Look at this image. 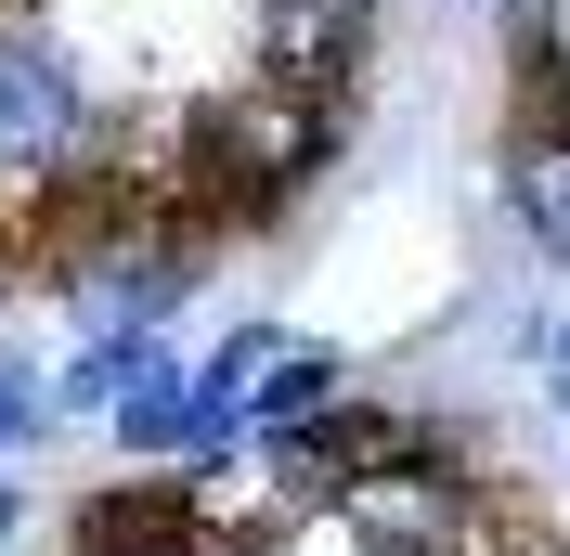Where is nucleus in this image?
Wrapping results in <instances>:
<instances>
[{"instance_id": "obj_9", "label": "nucleus", "mask_w": 570, "mask_h": 556, "mask_svg": "<svg viewBox=\"0 0 570 556\" xmlns=\"http://www.w3.org/2000/svg\"><path fill=\"white\" fill-rule=\"evenodd\" d=\"M532 376H544V401H558V415H570V311H558V324H544V337H532Z\"/></svg>"}, {"instance_id": "obj_7", "label": "nucleus", "mask_w": 570, "mask_h": 556, "mask_svg": "<svg viewBox=\"0 0 570 556\" xmlns=\"http://www.w3.org/2000/svg\"><path fill=\"white\" fill-rule=\"evenodd\" d=\"M324 401H351V363H337L324 337H285L273 363H259V388H247V427H259V440H285V427L324 415Z\"/></svg>"}, {"instance_id": "obj_8", "label": "nucleus", "mask_w": 570, "mask_h": 556, "mask_svg": "<svg viewBox=\"0 0 570 556\" xmlns=\"http://www.w3.org/2000/svg\"><path fill=\"white\" fill-rule=\"evenodd\" d=\"M39 415H52V388H27V363H0V453H27Z\"/></svg>"}, {"instance_id": "obj_2", "label": "nucleus", "mask_w": 570, "mask_h": 556, "mask_svg": "<svg viewBox=\"0 0 570 556\" xmlns=\"http://www.w3.org/2000/svg\"><path fill=\"white\" fill-rule=\"evenodd\" d=\"M0 195H52V208H105V105L52 27L0 13Z\"/></svg>"}, {"instance_id": "obj_11", "label": "nucleus", "mask_w": 570, "mask_h": 556, "mask_svg": "<svg viewBox=\"0 0 570 556\" xmlns=\"http://www.w3.org/2000/svg\"><path fill=\"white\" fill-rule=\"evenodd\" d=\"M13 518H27V492H13V479H0V544H13Z\"/></svg>"}, {"instance_id": "obj_3", "label": "nucleus", "mask_w": 570, "mask_h": 556, "mask_svg": "<svg viewBox=\"0 0 570 556\" xmlns=\"http://www.w3.org/2000/svg\"><path fill=\"white\" fill-rule=\"evenodd\" d=\"M324 518H337V544H351V556H493V544H505V492L480 479L441 427H428L415 453L363 466Z\"/></svg>"}, {"instance_id": "obj_6", "label": "nucleus", "mask_w": 570, "mask_h": 556, "mask_svg": "<svg viewBox=\"0 0 570 556\" xmlns=\"http://www.w3.org/2000/svg\"><path fill=\"white\" fill-rule=\"evenodd\" d=\"M505 220L570 272V117H532V130L505 142Z\"/></svg>"}, {"instance_id": "obj_12", "label": "nucleus", "mask_w": 570, "mask_h": 556, "mask_svg": "<svg viewBox=\"0 0 570 556\" xmlns=\"http://www.w3.org/2000/svg\"><path fill=\"white\" fill-rule=\"evenodd\" d=\"M142 556H220V544H195V530H181V544H142Z\"/></svg>"}, {"instance_id": "obj_4", "label": "nucleus", "mask_w": 570, "mask_h": 556, "mask_svg": "<svg viewBox=\"0 0 570 556\" xmlns=\"http://www.w3.org/2000/svg\"><path fill=\"white\" fill-rule=\"evenodd\" d=\"M78 324H169L195 298V234H181L156 195H105V208H78L66 259H52Z\"/></svg>"}, {"instance_id": "obj_13", "label": "nucleus", "mask_w": 570, "mask_h": 556, "mask_svg": "<svg viewBox=\"0 0 570 556\" xmlns=\"http://www.w3.org/2000/svg\"><path fill=\"white\" fill-rule=\"evenodd\" d=\"M544 556H570V544H544Z\"/></svg>"}, {"instance_id": "obj_1", "label": "nucleus", "mask_w": 570, "mask_h": 556, "mask_svg": "<svg viewBox=\"0 0 570 556\" xmlns=\"http://www.w3.org/2000/svg\"><path fill=\"white\" fill-rule=\"evenodd\" d=\"M337 91H298V78H234V91H208V105L181 117V156L156 169V208L169 195H195L208 220H273L298 181L337 156Z\"/></svg>"}, {"instance_id": "obj_10", "label": "nucleus", "mask_w": 570, "mask_h": 556, "mask_svg": "<svg viewBox=\"0 0 570 556\" xmlns=\"http://www.w3.org/2000/svg\"><path fill=\"white\" fill-rule=\"evenodd\" d=\"M234 556H298V518H273V530H247Z\"/></svg>"}, {"instance_id": "obj_5", "label": "nucleus", "mask_w": 570, "mask_h": 556, "mask_svg": "<svg viewBox=\"0 0 570 556\" xmlns=\"http://www.w3.org/2000/svg\"><path fill=\"white\" fill-rule=\"evenodd\" d=\"M259 66L351 105L363 66H376V0H259Z\"/></svg>"}]
</instances>
